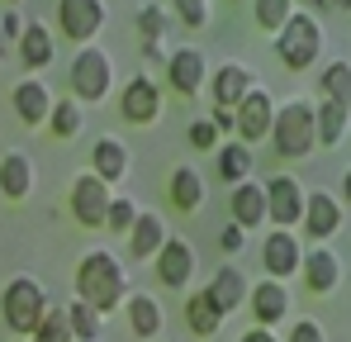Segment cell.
Returning a JSON list of instances; mask_svg holds the SVG:
<instances>
[{
	"mask_svg": "<svg viewBox=\"0 0 351 342\" xmlns=\"http://www.w3.org/2000/svg\"><path fill=\"white\" fill-rule=\"evenodd\" d=\"M76 295L90 309H114L123 299V266L114 252H86V262L76 266Z\"/></svg>",
	"mask_w": 351,
	"mask_h": 342,
	"instance_id": "1",
	"label": "cell"
},
{
	"mask_svg": "<svg viewBox=\"0 0 351 342\" xmlns=\"http://www.w3.org/2000/svg\"><path fill=\"white\" fill-rule=\"evenodd\" d=\"M318 143V128H313V105L308 100H290L276 110V124H271V148L276 157H308Z\"/></svg>",
	"mask_w": 351,
	"mask_h": 342,
	"instance_id": "2",
	"label": "cell"
},
{
	"mask_svg": "<svg viewBox=\"0 0 351 342\" xmlns=\"http://www.w3.org/2000/svg\"><path fill=\"white\" fill-rule=\"evenodd\" d=\"M0 314H5L10 333H19V338H34V333H38V323L48 319V290H43L38 281H29V276H19V281L5 285Z\"/></svg>",
	"mask_w": 351,
	"mask_h": 342,
	"instance_id": "3",
	"label": "cell"
},
{
	"mask_svg": "<svg viewBox=\"0 0 351 342\" xmlns=\"http://www.w3.org/2000/svg\"><path fill=\"white\" fill-rule=\"evenodd\" d=\"M276 53H280V62H285L290 71L313 67L318 53H323V29H318V19H313V14H304V10H294L290 24H285V29H280V38H276Z\"/></svg>",
	"mask_w": 351,
	"mask_h": 342,
	"instance_id": "4",
	"label": "cell"
},
{
	"mask_svg": "<svg viewBox=\"0 0 351 342\" xmlns=\"http://www.w3.org/2000/svg\"><path fill=\"white\" fill-rule=\"evenodd\" d=\"M66 81H71V100H86V105H95V100H105V95H110L114 67H110V57L100 53V48H76Z\"/></svg>",
	"mask_w": 351,
	"mask_h": 342,
	"instance_id": "5",
	"label": "cell"
},
{
	"mask_svg": "<svg viewBox=\"0 0 351 342\" xmlns=\"http://www.w3.org/2000/svg\"><path fill=\"white\" fill-rule=\"evenodd\" d=\"M271 124H276V100H271V91L252 86L247 100L233 110L237 138H242V143H261V138H271Z\"/></svg>",
	"mask_w": 351,
	"mask_h": 342,
	"instance_id": "6",
	"label": "cell"
},
{
	"mask_svg": "<svg viewBox=\"0 0 351 342\" xmlns=\"http://www.w3.org/2000/svg\"><path fill=\"white\" fill-rule=\"evenodd\" d=\"M110 185L90 171V176H76V185H71V214H76V224L86 228H105L110 219Z\"/></svg>",
	"mask_w": 351,
	"mask_h": 342,
	"instance_id": "7",
	"label": "cell"
},
{
	"mask_svg": "<svg viewBox=\"0 0 351 342\" xmlns=\"http://www.w3.org/2000/svg\"><path fill=\"white\" fill-rule=\"evenodd\" d=\"M304 190H299V181H290V176H271L266 181V219L280 228H290L304 219Z\"/></svg>",
	"mask_w": 351,
	"mask_h": 342,
	"instance_id": "8",
	"label": "cell"
},
{
	"mask_svg": "<svg viewBox=\"0 0 351 342\" xmlns=\"http://www.w3.org/2000/svg\"><path fill=\"white\" fill-rule=\"evenodd\" d=\"M58 24H62V34H66L71 43H86V38H95L100 24H105V5H100V0H62Z\"/></svg>",
	"mask_w": 351,
	"mask_h": 342,
	"instance_id": "9",
	"label": "cell"
},
{
	"mask_svg": "<svg viewBox=\"0 0 351 342\" xmlns=\"http://www.w3.org/2000/svg\"><path fill=\"white\" fill-rule=\"evenodd\" d=\"M119 114H123L128 124H152V119L162 114V91H157L147 76H133V81L123 86V95H119Z\"/></svg>",
	"mask_w": 351,
	"mask_h": 342,
	"instance_id": "10",
	"label": "cell"
},
{
	"mask_svg": "<svg viewBox=\"0 0 351 342\" xmlns=\"http://www.w3.org/2000/svg\"><path fill=\"white\" fill-rule=\"evenodd\" d=\"M299 262H304V252H299V242H294L290 228H280V233H271L266 242H261V266H266V276L271 281H285L299 271Z\"/></svg>",
	"mask_w": 351,
	"mask_h": 342,
	"instance_id": "11",
	"label": "cell"
},
{
	"mask_svg": "<svg viewBox=\"0 0 351 342\" xmlns=\"http://www.w3.org/2000/svg\"><path fill=\"white\" fill-rule=\"evenodd\" d=\"M157 276H162V285H171V290L190 285V276H195V247L185 238H167V247L157 252Z\"/></svg>",
	"mask_w": 351,
	"mask_h": 342,
	"instance_id": "12",
	"label": "cell"
},
{
	"mask_svg": "<svg viewBox=\"0 0 351 342\" xmlns=\"http://www.w3.org/2000/svg\"><path fill=\"white\" fill-rule=\"evenodd\" d=\"M252 86H256V81H252V71H247L242 62H223V67L214 71V105H219V110H237Z\"/></svg>",
	"mask_w": 351,
	"mask_h": 342,
	"instance_id": "13",
	"label": "cell"
},
{
	"mask_svg": "<svg viewBox=\"0 0 351 342\" xmlns=\"http://www.w3.org/2000/svg\"><path fill=\"white\" fill-rule=\"evenodd\" d=\"M342 228V205L328 195V190H313L308 200H304V233H313V238H332Z\"/></svg>",
	"mask_w": 351,
	"mask_h": 342,
	"instance_id": "14",
	"label": "cell"
},
{
	"mask_svg": "<svg viewBox=\"0 0 351 342\" xmlns=\"http://www.w3.org/2000/svg\"><path fill=\"white\" fill-rule=\"evenodd\" d=\"M14 114H19V124H29V128L48 124V114H53L48 86H43V81H19V86H14Z\"/></svg>",
	"mask_w": 351,
	"mask_h": 342,
	"instance_id": "15",
	"label": "cell"
},
{
	"mask_svg": "<svg viewBox=\"0 0 351 342\" xmlns=\"http://www.w3.org/2000/svg\"><path fill=\"white\" fill-rule=\"evenodd\" d=\"M252 314H256V328L280 323V319L290 314V295H285V285H280V281H261L256 290H252Z\"/></svg>",
	"mask_w": 351,
	"mask_h": 342,
	"instance_id": "16",
	"label": "cell"
},
{
	"mask_svg": "<svg viewBox=\"0 0 351 342\" xmlns=\"http://www.w3.org/2000/svg\"><path fill=\"white\" fill-rule=\"evenodd\" d=\"M167 76H171V86L180 95H195V91L204 86V53H199V48H180V53L167 62Z\"/></svg>",
	"mask_w": 351,
	"mask_h": 342,
	"instance_id": "17",
	"label": "cell"
},
{
	"mask_svg": "<svg viewBox=\"0 0 351 342\" xmlns=\"http://www.w3.org/2000/svg\"><path fill=\"white\" fill-rule=\"evenodd\" d=\"M299 271H304V281H308L313 295H328L332 285L342 281V262H337L332 252H323V247H318V252H308V257L299 262Z\"/></svg>",
	"mask_w": 351,
	"mask_h": 342,
	"instance_id": "18",
	"label": "cell"
},
{
	"mask_svg": "<svg viewBox=\"0 0 351 342\" xmlns=\"http://www.w3.org/2000/svg\"><path fill=\"white\" fill-rule=\"evenodd\" d=\"M233 224L237 228L266 224V185H252V181L237 185V190H233Z\"/></svg>",
	"mask_w": 351,
	"mask_h": 342,
	"instance_id": "19",
	"label": "cell"
},
{
	"mask_svg": "<svg viewBox=\"0 0 351 342\" xmlns=\"http://www.w3.org/2000/svg\"><path fill=\"white\" fill-rule=\"evenodd\" d=\"M185 323H190L195 338H214V333H219L223 314H219V304L209 299V290H195V295L185 299Z\"/></svg>",
	"mask_w": 351,
	"mask_h": 342,
	"instance_id": "20",
	"label": "cell"
},
{
	"mask_svg": "<svg viewBox=\"0 0 351 342\" xmlns=\"http://www.w3.org/2000/svg\"><path fill=\"white\" fill-rule=\"evenodd\" d=\"M29 185H34V162H29L24 152H5V157H0V190H5L10 200H24Z\"/></svg>",
	"mask_w": 351,
	"mask_h": 342,
	"instance_id": "21",
	"label": "cell"
},
{
	"mask_svg": "<svg viewBox=\"0 0 351 342\" xmlns=\"http://www.w3.org/2000/svg\"><path fill=\"white\" fill-rule=\"evenodd\" d=\"M167 247V224L157 219V214H138V224L128 233V252L133 257H152V252H162Z\"/></svg>",
	"mask_w": 351,
	"mask_h": 342,
	"instance_id": "22",
	"label": "cell"
},
{
	"mask_svg": "<svg viewBox=\"0 0 351 342\" xmlns=\"http://www.w3.org/2000/svg\"><path fill=\"white\" fill-rule=\"evenodd\" d=\"M209 299L219 304V314H233L237 304L247 299V281H242V271H237V266H223V271L209 281Z\"/></svg>",
	"mask_w": 351,
	"mask_h": 342,
	"instance_id": "23",
	"label": "cell"
},
{
	"mask_svg": "<svg viewBox=\"0 0 351 342\" xmlns=\"http://www.w3.org/2000/svg\"><path fill=\"white\" fill-rule=\"evenodd\" d=\"M90 157H95V176H100L105 185H110V181H123V171H128V148H123L119 138H100Z\"/></svg>",
	"mask_w": 351,
	"mask_h": 342,
	"instance_id": "24",
	"label": "cell"
},
{
	"mask_svg": "<svg viewBox=\"0 0 351 342\" xmlns=\"http://www.w3.org/2000/svg\"><path fill=\"white\" fill-rule=\"evenodd\" d=\"M53 53H58V48H53V34H48L43 24H29V29H24V38H19V57H24V67H29V71H38V67H48V62H53Z\"/></svg>",
	"mask_w": 351,
	"mask_h": 342,
	"instance_id": "25",
	"label": "cell"
},
{
	"mask_svg": "<svg viewBox=\"0 0 351 342\" xmlns=\"http://www.w3.org/2000/svg\"><path fill=\"white\" fill-rule=\"evenodd\" d=\"M347 114L342 105H332V100H323L318 110H313V128H318V143L323 148H337L342 138H347Z\"/></svg>",
	"mask_w": 351,
	"mask_h": 342,
	"instance_id": "26",
	"label": "cell"
},
{
	"mask_svg": "<svg viewBox=\"0 0 351 342\" xmlns=\"http://www.w3.org/2000/svg\"><path fill=\"white\" fill-rule=\"evenodd\" d=\"M128 323H133L138 338H157L162 333V304L152 295H133L128 299Z\"/></svg>",
	"mask_w": 351,
	"mask_h": 342,
	"instance_id": "27",
	"label": "cell"
},
{
	"mask_svg": "<svg viewBox=\"0 0 351 342\" xmlns=\"http://www.w3.org/2000/svg\"><path fill=\"white\" fill-rule=\"evenodd\" d=\"M252 167H256V157H252V148L247 143H219V176L223 181H247L252 176Z\"/></svg>",
	"mask_w": 351,
	"mask_h": 342,
	"instance_id": "28",
	"label": "cell"
},
{
	"mask_svg": "<svg viewBox=\"0 0 351 342\" xmlns=\"http://www.w3.org/2000/svg\"><path fill=\"white\" fill-rule=\"evenodd\" d=\"M171 205L176 209H199L204 205V181L195 167H176L171 176Z\"/></svg>",
	"mask_w": 351,
	"mask_h": 342,
	"instance_id": "29",
	"label": "cell"
},
{
	"mask_svg": "<svg viewBox=\"0 0 351 342\" xmlns=\"http://www.w3.org/2000/svg\"><path fill=\"white\" fill-rule=\"evenodd\" d=\"M323 95H328L332 105L351 110V62H328V71H323Z\"/></svg>",
	"mask_w": 351,
	"mask_h": 342,
	"instance_id": "30",
	"label": "cell"
},
{
	"mask_svg": "<svg viewBox=\"0 0 351 342\" xmlns=\"http://www.w3.org/2000/svg\"><path fill=\"white\" fill-rule=\"evenodd\" d=\"M66 319H71V338L76 342H95L100 338V309H90L86 299H76V304L66 309Z\"/></svg>",
	"mask_w": 351,
	"mask_h": 342,
	"instance_id": "31",
	"label": "cell"
},
{
	"mask_svg": "<svg viewBox=\"0 0 351 342\" xmlns=\"http://www.w3.org/2000/svg\"><path fill=\"white\" fill-rule=\"evenodd\" d=\"M48 128H53L58 138H71V133H81V110H76V100H53Z\"/></svg>",
	"mask_w": 351,
	"mask_h": 342,
	"instance_id": "32",
	"label": "cell"
},
{
	"mask_svg": "<svg viewBox=\"0 0 351 342\" xmlns=\"http://www.w3.org/2000/svg\"><path fill=\"white\" fill-rule=\"evenodd\" d=\"M34 342H76V338H71V319H66V309H48V319L38 323Z\"/></svg>",
	"mask_w": 351,
	"mask_h": 342,
	"instance_id": "33",
	"label": "cell"
},
{
	"mask_svg": "<svg viewBox=\"0 0 351 342\" xmlns=\"http://www.w3.org/2000/svg\"><path fill=\"white\" fill-rule=\"evenodd\" d=\"M252 14H256V24H261V29H285V24H290V14H294V5H290V0H256V10H252Z\"/></svg>",
	"mask_w": 351,
	"mask_h": 342,
	"instance_id": "34",
	"label": "cell"
},
{
	"mask_svg": "<svg viewBox=\"0 0 351 342\" xmlns=\"http://www.w3.org/2000/svg\"><path fill=\"white\" fill-rule=\"evenodd\" d=\"M138 29H143L147 43H157V38L167 34V14H162L157 5H147V10H138Z\"/></svg>",
	"mask_w": 351,
	"mask_h": 342,
	"instance_id": "35",
	"label": "cell"
},
{
	"mask_svg": "<svg viewBox=\"0 0 351 342\" xmlns=\"http://www.w3.org/2000/svg\"><path fill=\"white\" fill-rule=\"evenodd\" d=\"M105 224L114 228V233H133V224H138V209L128 205V200H110V219Z\"/></svg>",
	"mask_w": 351,
	"mask_h": 342,
	"instance_id": "36",
	"label": "cell"
},
{
	"mask_svg": "<svg viewBox=\"0 0 351 342\" xmlns=\"http://www.w3.org/2000/svg\"><path fill=\"white\" fill-rule=\"evenodd\" d=\"M190 143L204 148V152H219V128H214L209 119H195V124H190Z\"/></svg>",
	"mask_w": 351,
	"mask_h": 342,
	"instance_id": "37",
	"label": "cell"
},
{
	"mask_svg": "<svg viewBox=\"0 0 351 342\" xmlns=\"http://www.w3.org/2000/svg\"><path fill=\"white\" fill-rule=\"evenodd\" d=\"M176 14H180V19H185L190 29H199V24L209 19V10H204L199 0H180V5H176Z\"/></svg>",
	"mask_w": 351,
	"mask_h": 342,
	"instance_id": "38",
	"label": "cell"
},
{
	"mask_svg": "<svg viewBox=\"0 0 351 342\" xmlns=\"http://www.w3.org/2000/svg\"><path fill=\"white\" fill-rule=\"evenodd\" d=\"M290 342H323V328H318L313 319H299L290 328Z\"/></svg>",
	"mask_w": 351,
	"mask_h": 342,
	"instance_id": "39",
	"label": "cell"
},
{
	"mask_svg": "<svg viewBox=\"0 0 351 342\" xmlns=\"http://www.w3.org/2000/svg\"><path fill=\"white\" fill-rule=\"evenodd\" d=\"M242 242H247V233H242V228H223V233H219V247H223V252H228V257H233V252H242Z\"/></svg>",
	"mask_w": 351,
	"mask_h": 342,
	"instance_id": "40",
	"label": "cell"
},
{
	"mask_svg": "<svg viewBox=\"0 0 351 342\" xmlns=\"http://www.w3.org/2000/svg\"><path fill=\"white\" fill-rule=\"evenodd\" d=\"M0 34H5V38H24V19H19V10H5V14H0Z\"/></svg>",
	"mask_w": 351,
	"mask_h": 342,
	"instance_id": "41",
	"label": "cell"
},
{
	"mask_svg": "<svg viewBox=\"0 0 351 342\" xmlns=\"http://www.w3.org/2000/svg\"><path fill=\"white\" fill-rule=\"evenodd\" d=\"M209 124H214L219 133H228V128H233V110H219V105H214V119H209Z\"/></svg>",
	"mask_w": 351,
	"mask_h": 342,
	"instance_id": "42",
	"label": "cell"
},
{
	"mask_svg": "<svg viewBox=\"0 0 351 342\" xmlns=\"http://www.w3.org/2000/svg\"><path fill=\"white\" fill-rule=\"evenodd\" d=\"M242 342H280L271 328H252V333H242Z\"/></svg>",
	"mask_w": 351,
	"mask_h": 342,
	"instance_id": "43",
	"label": "cell"
},
{
	"mask_svg": "<svg viewBox=\"0 0 351 342\" xmlns=\"http://www.w3.org/2000/svg\"><path fill=\"white\" fill-rule=\"evenodd\" d=\"M342 195H347V205H351V171L342 176Z\"/></svg>",
	"mask_w": 351,
	"mask_h": 342,
	"instance_id": "44",
	"label": "cell"
},
{
	"mask_svg": "<svg viewBox=\"0 0 351 342\" xmlns=\"http://www.w3.org/2000/svg\"><path fill=\"white\" fill-rule=\"evenodd\" d=\"M0 62H5V34H0Z\"/></svg>",
	"mask_w": 351,
	"mask_h": 342,
	"instance_id": "45",
	"label": "cell"
}]
</instances>
